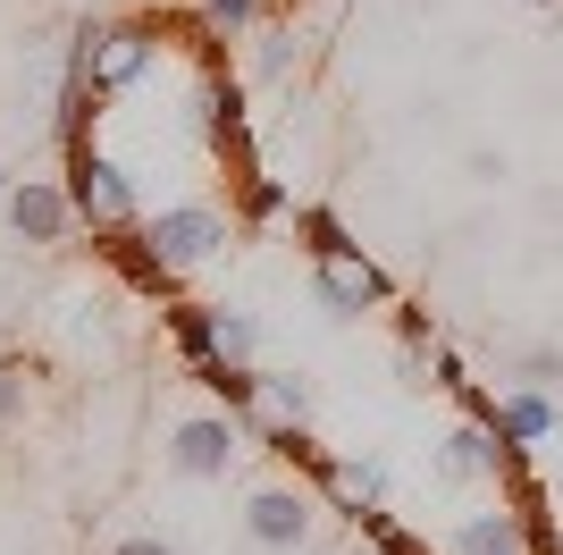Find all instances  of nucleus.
<instances>
[{
    "label": "nucleus",
    "mask_w": 563,
    "mask_h": 555,
    "mask_svg": "<svg viewBox=\"0 0 563 555\" xmlns=\"http://www.w3.org/2000/svg\"><path fill=\"white\" fill-rule=\"evenodd\" d=\"M438 555H555V538H547V522H539V488L514 471V488L488 497V505H471Z\"/></svg>",
    "instance_id": "nucleus-1"
},
{
    "label": "nucleus",
    "mask_w": 563,
    "mask_h": 555,
    "mask_svg": "<svg viewBox=\"0 0 563 555\" xmlns=\"http://www.w3.org/2000/svg\"><path fill=\"white\" fill-rule=\"evenodd\" d=\"M68 152V203H76V228H93V244L101 236H126V228H143V210H135V185H126V168L101 152L93 135H76V143H59Z\"/></svg>",
    "instance_id": "nucleus-2"
},
{
    "label": "nucleus",
    "mask_w": 563,
    "mask_h": 555,
    "mask_svg": "<svg viewBox=\"0 0 563 555\" xmlns=\"http://www.w3.org/2000/svg\"><path fill=\"white\" fill-rule=\"evenodd\" d=\"M143 244L161 253V270L168 278H194V270H211L219 253H228V236H235V219L219 203H161V210H143Z\"/></svg>",
    "instance_id": "nucleus-3"
},
{
    "label": "nucleus",
    "mask_w": 563,
    "mask_h": 555,
    "mask_svg": "<svg viewBox=\"0 0 563 555\" xmlns=\"http://www.w3.org/2000/svg\"><path fill=\"white\" fill-rule=\"evenodd\" d=\"M161 455H168L177 480H228L235 463H244V429H235V413H186L168 429Z\"/></svg>",
    "instance_id": "nucleus-4"
},
{
    "label": "nucleus",
    "mask_w": 563,
    "mask_h": 555,
    "mask_svg": "<svg viewBox=\"0 0 563 555\" xmlns=\"http://www.w3.org/2000/svg\"><path fill=\"white\" fill-rule=\"evenodd\" d=\"M311 522H320V505H311L295 480H261L253 497H244V531H253V547H269V555H303Z\"/></svg>",
    "instance_id": "nucleus-5"
},
{
    "label": "nucleus",
    "mask_w": 563,
    "mask_h": 555,
    "mask_svg": "<svg viewBox=\"0 0 563 555\" xmlns=\"http://www.w3.org/2000/svg\"><path fill=\"white\" fill-rule=\"evenodd\" d=\"M311 295L329 303L336 320H362V312H396V286H387V270H371L362 253L311 261Z\"/></svg>",
    "instance_id": "nucleus-6"
},
{
    "label": "nucleus",
    "mask_w": 563,
    "mask_h": 555,
    "mask_svg": "<svg viewBox=\"0 0 563 555\" xmlns=\"http://www.w3.org/2000/svg\"><path fill=\"white\" fill-rule=\"evenodd\" d=\"M9 236L18 244H68L76 236V203L59 177H18L9 185Z\"/></svg>",
    "instance_id": "nucleus-7"
},
{
    "label": "nucleus",
    "mask_w": 563,
    "mask_h": 555,
    "mask_svg": "<svg viewBox=\"0 0 563 555\" xmlns=\"http://www.w3.org/2000/svg\"><path fill=\"white\" fill-rule=\"evenodd\" d=\"M488 429L521 455V446H547V438L563 429V404H555L547 388H505V395H496V421H488Z\"/></svg>",
    "instance_id": "nucleus-8"
},
{
    "label": "nucleus",
    "mask_w": 563,
    "mask_h": 555,
    "mask_svg": "<svg viewBox=\"0 0 563 555\" xmlns=\"http://www.w3.org/2000/svg\"><path fill=\"white\" fill-rule=\"evenodd\" d=\"M101 253H110V270L126 278L135 295H152V303H177V278L161 270V253H152V244H143L135 228H126V236H101Z\"/></svg>",
    "instance_id": "nucleus-9"
},
{
    "label": "nucleus",
    "mask_w": 563,
    "mask_h": 555,
    "mask_svg": "<svg viewBox=\"0 0 563 555\" xmlns=\"http://www.w3.org/2000/svg\"><path fill=\"white\" fill-rule=\"evenodd\" d=\"M295 244H303V261H336V253H362L345 236V219H336L329 203H295Z\"/></svg>",
    "instance_id": "nucleus-10"
},
{
    "label": "nucleus",
    "mask_w": 563,
    "mask_h": 555,
    "mask_svg": "<svg viewBox=\"0 0 563 555\" xmlns=\"http://www.w3.org/2000/svg\"><path fill=\"white\" fill-rule=\"evenodd\" d=\"M261 404H269L278 421H295V429H303V413H311V379H303V370H261Z\"/></svg>",
    "instance_id": "nucleus-11"
},
{
    "label": "nucleus",
    "mask_w": 563,
    "mask_h": 555,
    "mask_svg": "<svg viewBox=\"0 0 563 555\" xmlns=\"http://www.w3.org/2000/svg\"><path fill=\"white\" fill-rule=\"evenodd\" d=\"M295 59H303V51H295V34H261L253 76H261V85H286V76H295Z\"/></svg>",
    "instance_id": "nucleus-12"
},
{
    "label": "nucleus",
    "mask_w": 563,
    "mask_h": 555,
    "mask_svg": "<svg viewBox=\"0 0 563 555\" xmlns=\"http://www.w3.org/2000/svg\"><path fill=\"white\" fill-rule=\"evenodd\" d=\"M211 312H219V353L253 362V312H235V303H211Z\"/></svg>",
    "instance_id": "nucleus-13"
},
{
    "label": "nucleus",
    "mask_w": 563,
    "mask_h": 555,
    "mask_svg": "<svg viewBox=\"0 0 563 555\" xmlns=\"http://www.w3.org/2000/svg\"><path fill=\"white\" fill-rule=\"evenodd\" d=\"M202 25H219V34H253L261 0H202Z\"/></svg>",
    "instance_id": "nucleus-14"
},
{
    "label": "nucleus",
    "mask_w": 563,
    "mask_h": 555,
    "mask_svg": "<svg viewBox=\"0 0 563 555\" xmlns=\"http://www.w3.org/2000/svg\"><path fill=\"white\" fill-rule=\"evenodd\" d=\"M25 362H0V429H9V421H25Z\"/></svg>",
    "instance_id": "nucleus-15"
},
{
    "label": "nucleus",
    "mask_w": 563,
    "mask_h": 555,
    "mask_svg": "<svg viewBox=\"0 0 563 555\" xmlns=\"http://www.w3.org/2000/svg\"><path fill=\"white\" fill-rule=\"evenodd\" d=\"M555 379H563V353H555V346L521 353V388H555Z\"/></svg>",
    "instance_id": "nucleus-16"
},
{
    "label": "nucleus",
    "mask_w": 563,
    "mask_h": 555,
    "mask_svg": "<svg viewBox=\"0 0 563 555\" xmlns=\"http://www.w3.org/2000/svg\"><path fill=\"white\" fill-rule=\"evenodd\" d=\"M110 555H177V547H168L161 531H118V538H110Z\"/></svg>",
    "instance_id": "nucleus-17"
},
{
    "label": "nucleus",
    "mask_w": 563,
    "mask_h": 555,
    "mask_svg": "<svg viewBox=\"0 0 563 555\" xmlns=\"http://www.w3.org/2000/svg\"><path fill=\"white\" fill-rule=\"evenodd\" d=\"M336 555H378V547H362V538H353V547H336Z\"/></svg>",
    "instance_id": "nucleus-18"
},
{
    "label": "nucleus",
    "mask_w": 563,
    "mask_h": 555,
    "mask_svg": "<svg viewBox=\"0 0 563 555\" xmlns=\"http://www.w3.org/2000/svg\"><path fill=\"white\" fill-rule=\"evenodd\" d=\"M521 9H563V0H521Z\"/></svg>",
    "instance_id": "nucleus-19"
}]
</instances>
